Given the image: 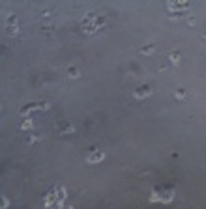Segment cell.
Wrapping results in <instances>:
<instances>
[{
    "label": "cell",
    "instance_id": "1",
    "mask_svg": "<svg viewBox=\"0 0 206 209\" xmlns=\"http://www.w3.org/2000/svg\"><path fill=\"white\" fill-rule=\"evenodd\" d=\"M99 159H103V153H96L92 157H88V161H99Z\"/></svg>",
    "mask_w": 206,
    "mask_h": 209
}]
</instances>
